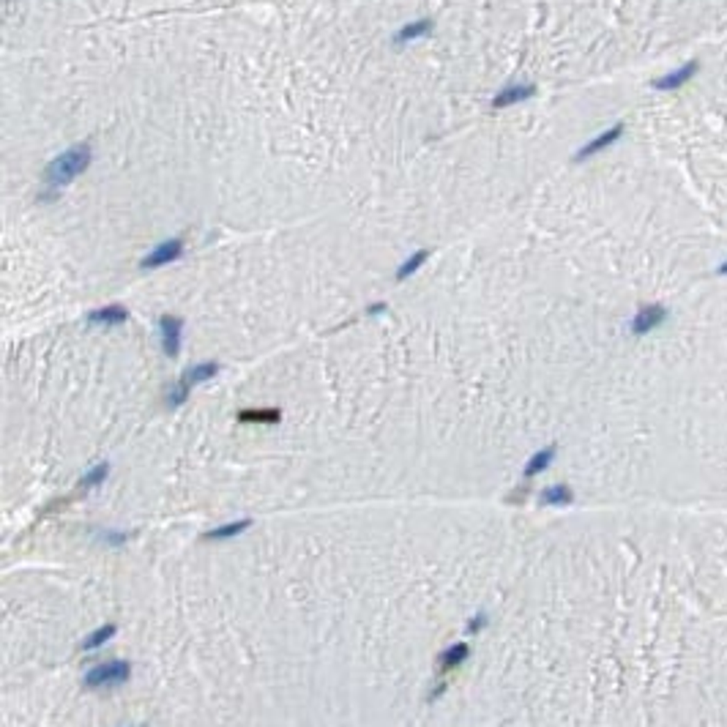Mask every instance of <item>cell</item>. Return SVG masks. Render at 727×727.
<instances>
[{
    "mask_svg": "<svg viewBox=\"0 0 727 727\" xmlns=\"http://www.w3.org/2000/svg\"><path fill=\"white\" fill-rule=\"evenodd\" d=\"M621 135H624V123H615V126H610L607 132H601L599 137H593L588 145H583V148L577 151L574 162H585V159H591L593 153H599V151L610 148V145H613L615 139H621Z\"/></svg>",
    "mask_w": 727,
    "mask_h": 727,
    "instance_id": "52a82bcc",
    "label": "cell"
},
{
    "mask_svg": "<svg viewBox=\"0 0 727 727\" xmlns=\"http://www.w3.org/2000/svg\"><path fill=\"white\" fill-rule=\"evenodd\" d=\"M93 325H121L129 320V309L121 307V304H112V307H101V309H93L88 315Z\"/></svg>",
    "mask_w": 727,
    "mask_h": 727,
    "instance_id": "9c48e42d",
    "label": "cell"
},
{
    "mask_svg": "<svg viewBox=\"0 0 727 727\" xmlns=\"http://www.w3.org/2000/svg\"><path fill=\"white\" fill-rule=\"evenodd\" d=\"M112 637H115V626H112V624H104V626H99L96 632H91V635L85 637L80 648H83V651H96V648H101L104 642H110Z\"/></svg>",
    "mask_w": 727,
    "mask_h": 727,
    "instance_id": "ac0fdd59",
    "label": "cell"
},
{
    "mask_svg": "<svg viewBox=\"0 0 727 727\" xmlns=\"http://www.w3.org/2000/svg\"><path fill=\"white\" fill-rule=\"evenodd\" d=\"M574 500V493L566 484H552L542 493V503L545 506H569Z\"/></svg>",
    "mask_w": 727,
    "mask_h": 727,
    "instance_id": "2e32d148",
    "label": "cell"
},
{
    "mask_svg": "<svg viewBox=\"0 0 727 727\" xmlns=\"http://www.w3.org/2000/svg\"><path fill=\"white\" fill-rule=\"evenodd\" d=\"M101 539H104L107 545H123L129 536H126V533H121V531H110V536H101Z\"/></svg>",
    "mask_w": 727,
    "mask_h": 727,
    "instance_id": "44dd1931",
    "label": "cell"
},
{
    "mask_svg": "<svg viewBox=\"0 0 727 727\" xmlns=\"http://www.w3.org/2000/svg\"><path fill=\"white\" fill-rule=\"evenodd\" d=\"M183 255V241L181 238H173V241H162L159 246H153L145 257H142V263H139V268L142 271H151V268H162V266H170V263H176L178 257Z\"/></svg>",
    "mask_w": 727,
    "mask_h": 727,
    "instance_id": "3957f363",
    "label": "cell"
},
{
    "mask_svg": "<svg viewBox=\"0 0 727 727\" xmlns=\"http://www.w3.org/2000/svg\"><path fill=\"white\" fill-rule=\"evenodd\" d=\"M533 93H536V88H533V85H525V83H514V85H506V88H500L498 96L493 99V107H495V110H503V107L520 104V101L531 99Z\"/></svg>",
    "mask_w": 727,
    "mask_h": 727,
    "instance_id": "ba28073f",
    "label": "cell"
},
{
    "mask_svg": "<svg viewBox=\"0 0 727 727\" xmlns=\"http://www.w3.org/2000/svg\"><path fill=\"white\" fill-rule=\"evenodd\" d=\"M468 656H470V645H468V642H454L452 648H446V651L438 656V665H441L443 673H449V670H454L459 665H465Z\"/></svg>",
    "mask_w": 727,
    "mask_h": 727,
    "instance_id": "30bf717a",
    "label": "cell"
},
{
    "mask_svg": "<svg viewBox=\"0 0 727 727\" xmlns=\"http://www.w3.org/2000/svg\"><path fill=\"white\" fill-rule=\"evenodd\" d=\"M159 334H162V350L167 359H176L181 353V334H183V320L164 315L159 320Z\"/></svg>",
    "mask_w": 727,
    "mask_h": 727,
    "instance_id": "277c9868",
    "label": "cell"
},
{
    "mask_svg": "<svg viewBox=\"0 0 727 727\" xmlns=\"http://www.w3.org/2000/svg\"><path fill=\"white\" fill-rule=\"evenodd\" d=\"M386 309H388L386 304H372V307H369V315H380V312H386Z\"/></svg>",
    "mask_w": 727,
    "mask_h": 727,
    "instance_id": "603a6c76",
    "label": "cell"
},
{
    "mask_svg": "<svg viewBox=\"0 0 727 727\" xmlns=\"http://www.w3.org/2000/svg\"><path fill=\"white\" fill-rule=\"evenodd\" d=\"M282 413L276 408H268V410H241L238 413V421L241 424H279Z\"/></svg>",
    "mask_w": 727,
    "mask_h": 727,
    "instance_id": "5bb4252c",
    "label": "cell"
},
{
    "mask_svg": "<svg viewBox=\"0 0 727 727\" xmlns=\"http://www.w3.org/2000/svg\"><path fill=\"white\" fill-rule=\"evenodd\" d=\"M667 320V309L662 307V304H648V307H640V312H637L635 318H632V334L635 336H645V334H651L656 325H662Z\"/></svg>",
    "mask_w": 727,
    "mask_h": 727,
    "instance_id": "5b68a950",
    "label": "cell"
},
{
    "mask_svg": "<svg viewBox=\"0 0 727 727\" xmlns=\"http://www.w3.org/2000/svg\"><path fill=\"white\" fill-rule=\"evenodd\" d=\"M91 159H93L91 142H80V145L63 151L60 156H55L44 173V183H46L44 200H55V197H58V189L69 186L77 176H83V173L91 167Z\"/></svg>",
    "mask_w": 727,
    "mask_h": 727,
    "instance_id": "6da1fadb",
    "label": "cell"
},
{
    "mask_svg": "<svg viewBox=\"0 0 727 727\" xmlns=\"http://www.w3.org/2000/svg\"><path fill=\"white\" fill-rule=\"evenodd\" d=\"M432 31V22L429 19H416V22H408L400 33H397V44H408V42H416V39H421V36H427Z\"/></svg>",
    "mask_w": 727,
    "mask_h": 727,
    "instance_id": "7c38bea8",
    "label": "cell"
},
{
    "mask_svg": "<svg viewBox=\"0 0 727 727\" xmlns=\"http://www.w3.org/2000/svg\"><path fill=\"white\" fill-rule=\"evenodd\" d=\"M700 71V63L697 60H689V63H683V66H678V69H673L670 74H662L659 80H653L651 85L656 88V91H678V88H683L694 74Z\"/></svg>",
    "mask_w": 727,
    "mask_h": 727,
    "instance_id": "8992f818",
    "label": "cell"
},
{
    "mask_svg": "<svg viewBox=\"0 0 727 727\" xmlns=\"http://www.w3.org/2000/svg\"><path fill=\"white\" fill-rule=\"evenodd\" d=\"M719 273H727V260L722 263V266H719Z\"/></svg>",
    "mask_w": 727,
    "mask_h": 727,
    "instance_id": "cb8c5ba5",
    "label": "cell"
},
{
    "mask_svg": "<svg viewBox=\"0 0 727 727\" xmlns=\"http://www.w3.org/2000/svg\"><path fill=\"white\" fill-rule=\"evenodd\" d=\"M555 452H558L555 446H547L542 452H536V454L525 462V476H536V473H542L545 468H549L552 459H555Z\"/></svg>",
    "mask_w": 727,
    "mask_h": 727,
    "instance_id": "e0dca14e",
    "label": "cell"
},
{
    "mask_svg": "<svg viewBox=\"0 0 727 727\" xmlns=\"http://www.w3.org/2000/svg\"><path fill=\"white\" fill-rule=\"evenodd\" d=\"M219 375V364L216 361H205V364H194L183 372V377L194 386V383H205V380H214Z\"/></svg>",
    "mask_w": 727,
    "mask_h": 727,
    "instance_id": "8fae6325",
    "label": "cell"
},
{
    "mask_svg": "<svg viewBox=\"0 0 727 727\" xmlns=\"http://www.w3.org/2000/svg\"><path fill=\"white\" fill-rule=\"evenodd\" d=\"M484 624H487V615L481 613V615H476V618L470 621V626H468V632H479V629H481Z\"/></svg>",
    "mask_w": 727,
    "mask_h": 727,
    "instance_id": "7402d4cb",
    "label": "cell"
},
{
    "mask_svg": "<svg viewBox=\"0 0 727 727\" xmlns=\"http://www.w3.org/2000/svg\"><path fill=\"white\" fill-rule=\"evenodd\" d=\"M129 678H132V665L126 659H110L88 670L85 686L88 689H115V686H123Z\"/></svg>",
    "mask_w": 727,
    "mask_h": 727,
    "instance_id": "7a4b0ae2",
    "label": "cell"
},
{
    "mask_svg": "<svg viewBox=\"0 0 727 727\" xmlns=\"http://www.w3.org/2000/svg\"><path fill=\"white\" fill-rule=\"evenodd\" d=\"M249 525H252V520H235V522H230V525H219V528H214V531H208V533H205V542H216V539H232V536L243 533Z\"/></svg>",
    "mask_w": 727,
    "mask_h": 727,
    "instance_id": "9a60e30c",
    "label": "cell"
},
{
    "mask_svg": "<svg viewBox=\"0 0 727 727\" xmlns=\"http://www.w3.org/2000/svg\"><path fill=\"white\" fill-rule=\"evenodd\" d=\"M110 476V462H99V465H93V468H88V473L80 479V484H77V490H96L99 484H104V479Z\"/></svg>",
    "mask_w": 727,
    "mask_h": 727,
    "instance_id": "4fadbf2b",
    "label": "cell"
},
{
    "mask_svg": "<svg viewBox=\"0 0 727 727\" xmlns=\"http://www.w3.org/2000/svg\"><path fill=\"white\" fill-rule=\"evenodd\" d=\"M427 260H429V249H418V252H413L408 260H405V263L400 266V271H397V279H400V282H405L410 273L418 271V268H421V266H424Z\"/></svg>",
    "mask_w": 727,
    "mask_h": 727,
    "instance_id": "d6986e66",
    "label": "cell"
},
{
    "mask_svg": "<svg viewBox=\"0 0 727 727\" xmlns=\"http://www.w3.org/2000/svg\"><path fill=\"white\" fill-rule=\"evenodd\" d=\"M189 391H191V383L186 380V377H178L173 386H170V391H167V405L170 408H178V405H183L186 400H189Z\"/></svg>",
    "mask_w": 727,
    "mask_h": 727,
    "instance_id": "ffe728a7",
    "label": "cell"
}]
</instances>
